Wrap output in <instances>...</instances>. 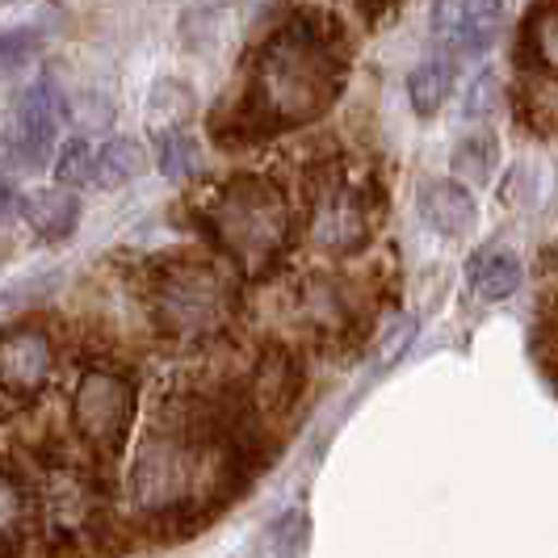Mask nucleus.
Masks as SVG:
<instances>
[{"mask_svg": "<svg viewBox=\"0 0 558 558\" xmlns=\"http://www.w3.org/2000/svg\"><path fill=\"white\" fill-rule=\"evenodd\" d=\"M521 278H525L521 260L504 248L475 252L471 265H466V281H471V290H475L483 303H504V299H512V294L521 290Z\"/></svg>", "mask_w": 558, "mask_h": 558, "instance_id": "nucleus-12", "label": "nucleus"}, {"mask_svg": "<svg viewBox=\"0 0 558 558\" xmlns=\"http://www.w3.org/2000/svg\"><path fill=\"white\" fill-rule=\"evenodd\" d=\"M496 101H500V76H496V68H483L462 93V118L478 122V118H487L496 110Z\"/></svg>", "mask_w": 558, "mask_h": 558, "instance_id": "nucleus-22", "label": "nucleus"}, {"mask_svg": "<svg viewBox=\"0 0 558 558\" xmlns=\"http://www.w3.org/2000/svg\"><path fill=\"white\" fill-rule=\"evenodd\" d=\"M56 374V349L43 328H13L0 336V387L9 395H38Z\"/></svg>", "mask_w": 558, "mask_h": 558, "instance_id": "nucleus-8", "label": "nucleus"}, {"mask_svg": "<svg viewBox=\"0 0 558 558\" xmlns=\"http://www.w3.org/2000/svg\"><path fill=\"white\" fill-rule=\"evenodd\" d=\"M408 340H412V319H403V324H399V332L387 336V344H383V362H395V357L403 353V344H408Z\"/></svg>", "mask_w": 558, "mask_h": 558, "instance_id": "nucleus-26", "label": "nucleus"}, {"mask_svg": "<svg viewBox=\"0 0 558 558\" xmlns=\"http://www.w3.org/2000/svg\"><path fill=\"white\" fill-rule=\"evenodd\" d=\"M156 319L181 340H197L223 328L227 281L210 265H177L156 281Z\"/></svg>", "mask_w": 558, "mask_h": 558, "instance_id": "nucleus-4", "label": "nucleus"}, {"mask_svg": "<svg viewBox=\"0 0 558 558\" xmlns=\"http://www.w3.org/2000/svg\"><path fill=\"white\" fill-rule=\"evenodd\" d=\"M43 51V34L38 29H4L0 34V76L29 68Z\"/></svg>", "mask_w": 558, "mask_h": 558, "instance_id": "nucleus-20", "label": "nucleus"}, {"mask_svg": "<svg viewBox=\"0 0 558 558\" xmlns=\"http://www.w3.org/2000/svg\"><path fill=\"white\" fill-rule=\"evenodd\" d=\"M17 215H22V194H17V185L9 177H0V227L13 223Z\"/></svg>", "mask_w": 558, "mask_h": 558, "instance_id": "nucleus-25", "label": "nucleus"}, {"mask_svg": "<svg viewBox=\"0 0 558 558\" xmlns=\"http://www.w3.org/2000/svg\"><path fill=\"white\" fill-rule=\"evenodd\" d=\"M340 88V59L319 34H281L260 63V106L281 122H307Z\"/></svg>", "mask_w": 558, "mask_h": 558, "instance_id": "nucleus-1", "label": "nucleus"}, {"mask_svg": "<svg viewBox=\"0 0 558 558\" xmlns=\"http://www.w3.org/2000/svg\"><path fill=\"white\" fill-rule=\"evenodd\" d=\"M215 227L223 248L244 265V269H265L274 265L290 240V206L278 185L240 177L231 181L215 206Z\"/></svg>", "mask_w": 558, "mask_h": 558, "instance_id": "nucleus-2", "label": "nucleus"}, {"mask_svg": "<svg viewBox=\"0 0 558 558\" xmlns=\"http://www.w3.org/2000/svg\"><path fill=\"white\" fill-rule=\"evenodd\" d=\"M93 172H97V147L88 140H68L56 151V181L63 190L93 185Z\"/></svg>", "mask_w": 558, "mask_h": 558, "instance_id": "nucleus-17", "label": "nucleus"}, {"mask_svg": "<svg viewBox=\"0 0 558 558\" xmlns=\"http://www.w3.org/2000/svg\"><path fill=\"white\" fill-rule=\"evenodd\" d=\"M453 172H458V181H492V168H496V143L492 140H462L453 147Z\"/></svg>", "mask_w": 558, "mask_h": 558, "instance_id": "nucleus-18", "label": "nucleus"}, {"mask_svg": "<svg viewBox=\"0 0 558 558\" xmlns=\"http://www.w3.org/2000/svg\"><path fill=\"white\" fill-rule=\"evenodd\" d=\"M449 88H453V59H424L408 76V101H412V110L420 118H433L449 101Z\"/></svg>", "mask_w": 558, "mask_h": 558, "instance_id": "nucleus-14", "label": "nucleus"}, {"mask_svg": "<svg viewBox=\"0 0 558 558\" xmlns=\"http://www.w3.org/2000/svg\"><path fill=\"white\" fill-rule=\"evenodd\" d=\"M156 165L168 181H185L194 177L197 165H202V151H197L194 135L181 126V131H160L156 135Z\"/></svg>", "mask_w": 558, "mask_h": 558, "instance_id": "nucleus-16", "label": "nucleus"}, {"mask_svg": "<svg viewBox=\"0 0 558 558\" xmlns=\"http://www.w3.org/2000/svg\"><path fill=\"white\" fill-rule=\"evenodd\" d=\"M311 542V521L303 512H286L278 525L269 530V550L274 558H303Z\"/></svg>", "mask_w": 558, "mask_h": 558, "instance_id": "nucleus-21", "label": "nucleus"}, {"mask_svg": "<svg viewBox=\"0 0 558 558\" xmlns=\"http://www.w3.org/2000/svg\"><path fill=\"white\" fill-rule=\"evenodd\" d=\"M530 43H533L537 63L558 72V4L537 13V22H533V29H530Z\"/></svg>", "mask_w": 558, "mask_h": 558, "instance_id": "nucleus-23", "label": "nucleus"}, {"mask_svg": "<svg viewBox=\"0 0 558 558\" xmlns=\"http://www.w3.org/2000/svg\"><path fill=\"white\" fill-rule=\"evenodd\" d=\"M59 122H63V97L56 81H34L17 97V135H13V160L38 168L56 147Z\"/></svg>", "mask_w": 558, "mask_h": 558, "instance_id": "nucleus-7", "label": "nucleus"}, {"mask_svg": "<svg viewBox=\"0 0 558 558\" xmlns=\"http://www.w3.org/2000/svg\"><path fill=\"white\" fill-rule=\"evenodd\" d=\"M63 113L88 131V135H97V131H110L113 126V101L106 93H97V88H88V93H76L72 101H63Z\"/></svg>", "mask_w": 558, "mask_h": 558, "instance_id": "nucleus-19", "label": "nucleus"}, {"mask_svg": "<svg viewBox=\"0 0 558 558\" xmlns=\"http://www.w3.org/2000/svg\"><path fill=\"white\" fill-rule=\"evenodd\" d=\"M420 219L446 240H462L475 231L478 202L462 181H428L420 190Z\"/></svg>", "mask_w": 558, "mask_h": 558, "instance_id": "nucleus-10", "label": "nucleus"}, {"mask_svg": "<svg viewBox=\"0 0 558 558\" xmlns=\"http://www.w3.org/2000/svg\"><path fill=\"white\" fill-rule=\"evenodd\" d=\"M131 416H135V387L122 374H110V369L84 374L72 395V420L88 446L118 449L131 428Z\"/></svg>", "mask_w": 558, "mask_h": 558, "instance_id": "nucleus-5", "label": "nucleus"}, {"mask_svg": "<svg viewBox=\"0 0 558 558\" xmlns=\"http://www.w3.org/2000/svg\"><path fill=\"white\" fill-rule=\"evenodd\" d=\"M197 492V437L190 428H165L143 441L131 466V500L143 517L181 512Z\"/></svg>", "mask_w": 558, "mask_h": 558, "instance_id": "nucleus-3", "label": "nucleus"}, {"mask_svg": "<svg viewBox=\"0 0 558 558\" xmlns=\"http://www.w3.org/2000/svg\"><path fill=\"white\" fill-rule=\"evenodd\" d=\"M194 118V88L181 81H156L147 93V126L160 131H181Z\"/></svg>", "mask_w": 558, "mask_h": 558, "instance_id": "nucleus-15", "label": "nucleus"}, {"mask_svg": "<svg viewBox=\"0 0 558 558\" xmlns=\"http://www.w3.org/2000/svg\"><path fill=\"white\" fill-rule=\"evenodd\" d=\"M365 219L362 197L353 190H328V194L315 202V215H311V235L315 244L328 252H357L365 244Z\"/></svg>", "mask_w": 558, "mask_h": 558, "instance_id": "nucleus-9", "label": "nucleus"}, {"mask_svg": "<svg viewBox=\"0 0 558 558\" xmlns=\"http://www.w3.org/2000/svg\"><path fill=\"white\" fill-rule=\"evenodd\" d=\"M508 0H433L428 26L453 56H483L504 26Z\"/></svg>", "mask_w": 558, "mask_h": 558, "instance_id": "nucleus-6", "label": "nucleus"}, {"mask_svg": "<svg viewBox=\"0 0 558 558\" xmlns=\"http://www.w3.org/2000/svg\"><path fill=\"white\" fill-rule=\"evenodd\" d=\"M22 219L29 223L34 235L59 244V240H68L76 231V223H81V202H76L72 190H63V185L38 190V194L22 197Z\"/></svg>", "mask_w": 558, "mask_h": 558, "instance_id": "nucleus-11", "label": "nucleus"}, {"mask_svg": "<svg viewBox=\"0 0 558 558\" xmlns=\"http://www.w3.org/2000/svg\"><path fill=\"white\" fill-rule=\"evenodd\" d=\"M555 349H558V315H555Z\"/></svg>", "mask_w": 558, "mask_h": 558, "instance_id": "nucleus-27", "label": "nucleus"}, {"mask_svg": "<svg viewBox=\"0 0 558 558\" xmlns=\"http://www.w3.org/2000/svg\"><path fill=\"white\" fill-rule=\"evenodd\" d=\"M147 172V147L140 140H110L106 147H97V172L93 185L101 190H122L131 181H140Z\"/></svg>", "mask_w": 558, "mask_h": 558, "instance_id": "nucleus-13", "label": "nucleus"}, {"mask_svg": "<svg viewBox=\"0 0 558 558\" xmlns=\"http://www.w3.org/2000/svg\"><path fill=\"white\" fill-rule=\"evenodd\" d=\"M17 521H22V492L13 478L0 475V537L17 530Z\"/></svg>", "mask_w": 558, "mask_h": 558, "instance_id": "nucleus-24", "label": "nucleus"}]
</instances>
